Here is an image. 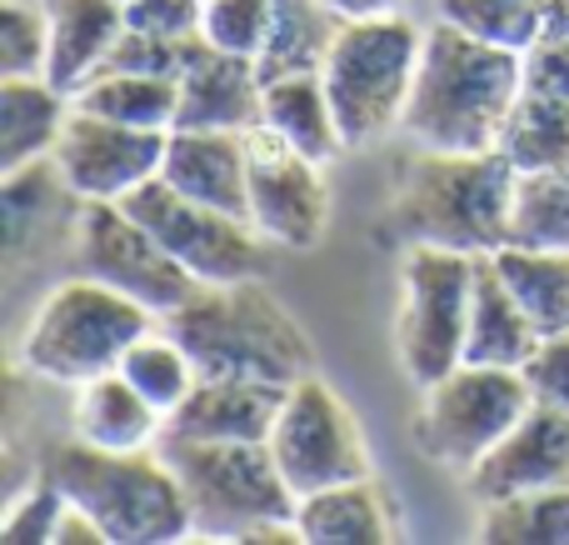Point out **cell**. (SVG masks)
Here are the masks:
<instances>
[{
    "label": "cell",
    "instance_id": "obj_24",
    "mask_svg": "<svg viewBox=\"0 0 569 545\" xmlns=\"http://www.w3.org/2000/svg\"><path fill=\"white\" fill-rule=\"evenodd\" d=\"M260 126L276 130L284 146H295L310 160H335L345 146L340 120H335V106L325 96L320 76H280L266 80V106H260Z\"/></svg>",
    "mask_w": 569,
    "mask_h": 545
},
{
    "label": "cell",
    "instance_id": "obj_7",
    "mask_svg": "<svg viewBox=\"0 0 569 545\" xmlns=\"http://www.w3.org/2000/svg\"><path fill=\"white\" fill-rule=\"evenodd\" d=\"M160 456L180 476V490L196 516V536L246 541L266 521L295 516V490L284 486L266 440H166Z\"/></svg>",
    "mask_w": 569,
    "mask_h": 545
},
{
    "label": "cell",
    "instance_id": "obj_15",
    "mask_svg": "<svg viewBox=\"0 0 569 545\" xmlns=\"http://www.w3.org/2000/svg\"><path fill=\"white\" fill-rule=\"evenodd\" d=\"M266 106V76L260 60L216 50L206 36L190 40L186 66H180V106L170 130H246L260 126Z\"/></svg>",
    "mask_w": 569,
    "mask_h": 545
},
{
    "label": "cell",
    "instance_id": "obj_13",
    "mask_svg": "<svg viewBox=\"0 0 569 545\" xmlns=\"http://www.w3.org/2000/svg\"><path fill=\"white\" fill-rule=\"evenodd\" d=\"M166 140L170 130H140L76 106L50 150V166L76 200H120L150 176H160Z\"/></svg>",
    "mask_w": 569,
    "mask_h": 545
},
{
    "label": "cell",
    "instance_id": "obj_35",
    "mask_svg": "<svg viewBox=\"0 0 569 545\" xmlns=\"http://www.w3.org/2000/svg\"><path fill=\"white\" fill-rule=\"evenodd\" d=\"M60 511H66V490L50 476H40L26 496L10 506V516L0 521V541L6 545H50L60 526Z\"/></svg>",
    "mask_w": 569,
    "mask_h": 545
},
{
    "label": "cell",
    "instance_id": "obj_5",
    "mask_svg": "<svg viewBox=\"0 0 569 545\" xmlns=\"http://www.w3.org/2000/svg\"><path fill=\"white\" fill-rule=\"evenodd\" d=\"M156 310L130 300L126 290L106 286L96 276L60 280L46 300H40L36 320L26 330V360L30 376L56 380V386H86V380L120 370L126 350L156 326Z\"/></svg>",
    "mask_w": 569,
    "mask_h": 545
},
{
    "label": "cell",
    "instance_id": "obj_43",
    "mask_svg": "<svg viewBox=\"0 0 569 545\" xmlns=\"http://www.w3.org/2000/svg\"><path fill=\"white\" fill-rule=\"evenodd\" d=\"M120 6H130V0H120Z\"/></svg>",
    "mask_w": 569,
    "mask_h": 545
},
{
    "label": "cell",
    "instance_id": "obj_20",
    "mask_svg": "<svg viewBox=\"0 0 569 545\" xmlns=\"http://www.w3.org/2000/svg\"><path fill=\"white\" fill-rule=\"evenodd\" d=\"M70 426H76V436L86 446H100V450H150L166 436V416L120 370H106V376L76 386Z\"/></svg>",
    "mask_w": 569,
    "mask_h": 545
},
{
    "label": "cell",
    "instance_id": "obj_34",
    "mask_svg": "<svg viewBox=\"0 0 569 545\" xmlns=\"http://www.w3.org/2000/svg\"><path fill=\"white\" fill-rule=\"evenodd\" d=\"M270 16H276V0H206L200 6V36L216 50L260 60L270 40Z\"/></svg>",
    "mask_w": 569,
    "mask_h": 545
},
{
    "label": "cell",
    "instance_id": "obj_39",
    "mask_svg": "<svg viewBox=\"0 0 569 545\" xmlns=\"http://www.w3.org/2000/svg\"><path fill=\"white\" fill-rule=\"evenodd\" d=\"M200 6L206 0H130L126 26L150 30V36L190 40V36H200Z\"/></svg>",
    "mask_w": 569,
    "mask_h": 545
},
{
    "label": "cell",
    "instance_id": "obj_11",
    "mask_svg": "<svg viewBox=\"0 0 569 545\" xmlns=\"http://www.w3.org/2000/svg\"><path fill=\"white\" fill-rule=\"evenodd\" d=\"M76 270L126 290L156 316H170L200 290V280L130 216L120 200H80L76 216Z\"/></svg>",
    "mask_w": 569,
    "mask_h": 545
},
{
    "label": "cell",
    "instance_id": "obj_10",
    "mask_svg": "<svg viewBox=\"0 0 569 545\" xmlns=\"http://www.w3.org/2000/svg\"><path fill=\"white\" fill-rule=\"evenodd\" d=\"M266 446H270V456H276L284 486L295 490V501L315 496V490H325V486H340V480L375 476L370 446H365V436H360V420L335 396L330 380H320L315 370L284 390L280 420Z\"/></svg>",
    "mask_w": 569,
    "mask_h": 545
},
{
    "label": "cell",
    "instance_id": "obj_42",
    "mask_svg": "<svg viewBox=\"0 0 569 545\" xmlns=\"http://www.w3.org/2000/svg\"><path fill=\"white\" fill-rule=\"evenodd\" d=\"M550 36H569V0H550V16H545Z\"/></svg>",
    "mask_w": 569,
    "mask_h": 545
},
{
    "label": "cell",
    "instance_id": "obj_17",
    "mask_svg": "<svg viewBox=\"0 0 569 545\" xmlns=\"http://www.w3.org/2000/svg\"><path fill=\"white\" fill-rule=\"evenodd\" d=\"M276 380H240V376H200L196 390L170 410L166 440H270L284 406Z\"/></svg>",
    "mask_w": 569,
    "mask_h": 545
},
{
    "label": "cell",
    "instance_id": "obj_19",
    "mask_svg": "<svg viewBox=\"0 0 569 545\" xmlns=\"http://www.w3.org/2000/svg\"><path fill=\"white\" fill-rule=\"evenodd\" d=\"M50 20V86L76 96L116 50L126 30V6L120 0H40Z\"/></svg>",
    "mask_w": 569,
    "mask_h": 545
},
{
    "label": "cell",
    "instance_id": "obj_6",
    "mask_svg": "<svg viewBox=\"0 0 569 545\" xmlns=\"http://www.w3.org/2000/svg\"><path fill=\"white\" fill-rule=\"evenodd\" d=\"M425 30L400 10L345 20L325 56V96L335 106L345 146H370L405 120L420 70Z\"/></svg>",
    "mask_w": 569,
    "mask_h": 545
},
{
    "label": "cell",
    "instance_id": "obj_3",
    "mask_svg": "<svg viewBox=\"0 0 569 545\" xmlns=\"http://www.w3.org/2000/svg\"><path fill=\"white\" fill-rule=\"evenodd\" d=\"M40 476L100 521L110 545H170L196 536V516L170 460L150 450H100L80 436L46 450Z\"/></svg>",
    "mask_w": 569,
    "mask_h": 545
},
{
    "label": "cell",
    "instance_id": "obj_18",
    "mask_svg": "<svg viewBox=\"0 0 569 545\" xmlns=\"http://www.w3.org/2000/svg\"><path fill=\"white\" fill-rule=\"evenodd\" d=\"M246 136L236 130H170L160 180L200 206L246 216L250 210V176H246ZM250 220V216H246Z\"/></svg>",
    "mask_w": 569,
    "mask_h": 545
},
{
    "label": "cell",
    "instance_id": "obj_16",
    "mask_svg": "<svg viewBox=\"0 0 569 545\" xmlns=\"http://www.w3.org/2000/svg\"><path fill=\"white\" fill-rule=\"evenodd\" d=\"M550 486H569V416L535 400L520 416V426L480 466L465 470V490H470L475 506H485V501L550 490Z\"/></svg>",
    "mask_w": 569,
    "mask_h": 545
},
{
    "label": "cell",
    "instance_id": "obj_38",
    "mask_svg": "<svg viewBox=\"0 0 569 545\" xmlns=\"http://www.w3.org/2000/svg\"><path fill=\"white\" fill-rule=\"evenodd\" d=\"M525 90L535 96H555L569 100V36H550L525 46Z\"/></svg>",
    "mask_w": 569,
    "mask_h": 545
},
{
    "label": "cell",
    "instance_id": "obj_9",
    "mask_svg": "<svg viewBox=\"0 0 569 545\" xmlns=\"http://www.w3.org/2000/svg\"><path fill=\"white\" fill-rule=\"evenodd\" d=\"M475 266L480 256L445 246H405L400 256V366L415 386H435L465 360L470 336V300H475Z\"/></svg>",
    "mask_w": 569,
    "mask_h": 545
},
{
    "label": "cell",
    "instance_id": "obj_23",
    "mask_svg": "<svg viewBox=\"0 0 569 545\" xmlns=\"http://www.w3.org/2000/svg\"><path fill=\"white\" fill-rule=\"evenodd\" d=\"M66 90L50 76H10L0 80V170H26L56 150L66 130Z\"/></svg>",
    "mask_w": 569,
    "mask_h": 545
},
{
    "label": "cell",
    "instance_id": "obj_27",
    "mask_svg": "<svg viewBox=\"0 0 569 545\" xmlns=\"http://www.w3.org/2000/svg\"><path fill=\"white\" fill-rule=\"evenodd\" d=\"M490 260L525 306V316L540 326V336L569 330V250L500 246Z\"/></svg>",
    "mask_w": 569,
    "mask_h": 545
},
{
    "label": "cell",
    "instance_id": "obj_1",
    "mask_svg": "<svg viewBox=\"0 0 569 545\" xmlns=\"http://www.w3.org/2000/svg\"><path fill=\"white\" fill-rule=\"evenodd\" d=\"M520 170L495 150L415 146L395 166L380 236L395 246H445L465 256H495L510 240V206Z\"/></svg>",
    "mask_w": 569,
    "mask_h": 545
},
{
    "label": "cell",
    "instance_id": "obj_26",
    "mask_svg": "<svg viewBox=\"0 0 569 545\" xmlns=\"http://www.w3.org/2000/svg\"><path fill=\"white\" fill-rule=\"evenodd\" d=\"M70 100L80 110H96V116L126 120V126H140V130H170L180 106V80L140 76V70H96Z\"/></svg>",
    "mask_w": 569,
    "mask_h": 545
},
{
    "label": "cell",
    "instance_id": "obj_30",
    "mask_svg": "<svg viewBox=\"0 0 569 545\" xmlns=\"http://www.w3.org/2000/svg\"><path fill=\"white\" fill-rule=\"evenodd\" d=\"M500 150L515 170H555L569 166V100L520 90L510 120H505Z\"/></svg>",
    "mask_w": 569,
    "mask_h": 545
},
{
    "label": "cell",
    "instance_id": "obj_33",
    "mask_svg": "<svg viewBox=\"0 0 569 545\" xmlns=\"http://www.w3.org/2000/svg\"><path fill=\"white\" fill-rule=\"evenodd\" d=\"M50 66V20L40 0H0V80L46 76Z\"/></svg>",
    "mask_w": 569,
    "mask_h": 545
},
{
    "label": "cell",
    "instance_id": "obj_41",
    "mask_svg": "<svg viewBox=\"0 0 569 545\" xmlns=\"http://www.w3.org/2000/svg\"><path fill=\"white\" fill-rule=\"evenodd\" d=\"M340 20H360V16H385V10H400V0H325Z\"/></svg>",
    "mask_w": 569,
    "mask_h": 545
},
{
    "label": "cell",
    "instance_id": "obj_32",
    "mask_svg": "<svg viewBox=\"0 0 569 545\" xmlns=\"http://www.w3.org/2000/svg\"><path fill=\"white\" fill-rule=\"evenodd\" d=\"M435 16L455 20V26L475 30V36H485V40L525 50L530 40L545 36L550 0H435Z\"/></svg>",
    "mask_w": 569,
    "mask_h": 545
},
{
    "label": "cell",
    "instance_id": "obj_36",
    "mask_svg": "<svg viewBox=\"0 0 569 545\" xmlns=\"http://www.w3.org/2000/svg\"><path fill=\"white\" fill-rule=\"evenodd\" d=\"M196 40V36H190ZM190 40H170V36H150V30H136L126 26L116 40V50L106 56L100 70H140V76H176L180 80V66H186V50Z\"/></svg>",
    "mask_w": 569,
    "mask_h": 545
},
{
    "label": "cell",
    "instance_id": "obj_2",
    "mask_svg": "<svg viewBox=\"0 0 569 545\" xmlns=\"http://www.w3.org/2000/svg\"><path fill=\"white\" fill-rule=\"evenodd\" d=\"M525 90V50L440 20L425 30L400 130L435 150H495Z\"/></svg>",
    "mask_w": 569,
    "mask_h": 545
},
{
    "label": "cell",
    "instance_id": "obj_37",
    "mask_svg": "<svg viewBox=\"0 0 569 545\" xmlns=\"http://www.w3.org/2000/svg\"><path fill=\"white\" fill-rule=\"evenodd\" d=\"M525 380H530V396L540 406H555L569 416V330L540 336L535 356L525 360Z\"/></svg>",
    "mask_w": 569,
    "mask_h": 545
},
{
    "label": "cell",
    "instance_id": "obj_40",
    "mask_svg": "<svg viewBox=\"0 0 569 545\" xmlns=\"http://www.w3.org/2000/svg\"><path fill=\"white\" fill-rule=\"evenodd\" d=\"M50 545H110V536L100 531V521L90 516V511H80L76 501H66L60 526H56V541H50Z\"/></svg>",
    "mask_w": 569,
    "mask_h": 545
},
{
    "label": "cell",
    "instance_id": "obj_22",
    "mask_svg": "<svg viewBox=\"0 0 569 545\" xmlns=\"http://www.w3.org/2000/svg\"><path fill=\"white\" fill-rule=\"evenodd\" d=\"M540 346V326L525 316L515 290L495 270L490 256L475 266V300H470V336H465V360L475 366H510L525 370V360Z\"/></svg>",
    "mask_w": 569,
    "mask_h": 545
},
{
    "label": "cell",
    "instance_id": "obj_12",
    "mask_svg": "<svg viewBox=\"0 0 569 545\" xmlns=\"http://www.w3.org/2000/svg\"><path fill=\"white\" fill-rule=\"evenodd\" d=\"M120 206H126L200 286H230V280L256 276L260 246H256V226H250L246 216L200 206V200L180 196L176 186H166L160 176H150L146 186L120 196Z\"/></svg>",
    "mask_w": 569,
    "mask_h": 545
},
{
    "label": "cell",
    "instance_id": "obj_29",
    "mask_svg": "<svg viewBox=\"0 0 569 545\" xmlns=\"http://www.w3.org/2000/svg\"><path fill=\"white\" fill-rule=\"evenodd\" d=\"M530 250H569V166L520 170L510 206V240Z\"/></svg>",
    "mask_w": 569,
    "mask_h": 545
},
{
    "label": "cell",
    "instance_id": "obj_31",
    "mask_svg": "<svg viewBox=\"0 0 569 545\" xmlns=\"http://www.w3.org/2000/svg\"><path fill=\"white\" fill-rule=\"evenodd\" d=\"M120 376L130 380V386L140 390V396L150 400V406L160 410V416L170 420V410L180 406V400L196 390V380H200V370H196V360H190V350L180 346L176 336H170L166 326H150L146 336L136 340V346L126 350V360H120Z\"/></svg>",
    "mask_w": 569,
    "mask_h": 545
},
{
    "label": "cell",
    "instance_id": "obj_8",
    "mask_svg": "<svg viewBox=\"0 0 569 545\" xmlns=\"http://www.w3.org/2000/svg\"><path fill=\"white\" fill-rule=\"evenodd\" d=\"M535 406L525 370L475 366L460 360L450 376L425 386L420 416H415V446L425 460L445 470H475Z\"/></svg>",
    "mask_w": 569,
    "mask_h": 545
},
{
    "label": "cell",
    "instance_id": "obj_28",
    "mask_svg": "<svg viewBox=\"0 0 569 545\" xmlns=\"http://www.w3.org/2000/svg\"><path fill=\"white\" fill-rule=\"evenodd\" d=\"M475 536L485 545H569V486L485 501Z\"/></svg>",
    "mask_w": 569,
    "mask_h": 545
},
{
    "label": "cell",
    "instance_id": "obj_4",
    "mask_svg": "<svg viewBox=\"0 0 569 545\" xmlns=\"http://www.w3.org/2000/svg\"><path fill=\"white\" fill-rule=\"evenodd\" d=\"M160 326L190 350L200 376L276 380V386L310 376V340L290 310L266 286H256V276L200 286L186 306L160 316Z\"/></svg>",
    "mask_w": 569,
    "mask_h": 545
},
{
    "label": "cell",
    "instance_id": "obj_21",
    "mask_svg": "<svg viewBox=\"0 0 569 545\" xmlns=\"http://www.w3.org/2000/svg\"><path fill=\"white\" fill-rule=\"evenodd\" d=\"M295 521H300L305 545H385L395 541V511L385 501L380 480H340L315 496L295 501Z\"/></svg>",
    "mask_w": 569,
    "mask_h": 545
},
{
    "label": "cell",
    "instance_id": "obj_25",
    "mask_svg": "<svg viewBox=\"0 0 569 545\" xmlns=\"http://www.w3.org/2000/svg\"><path fill=\"white\" fill-rule=\"evenodd\" d=\"M345 20L335 16L325 0H276L270 16V40L260 50V76H320L325 56H330L335 36Z\"/></svg>",
    "mask_w": 569,
    "mask_h": 545
},
{
    "label": "cell",
    "instance_id": "obj_14",
    "mask_svg": "<svg viewBox=\"0 0 569 545\" xmlns=\"http://www.w3.org/2000/svg\"><path fill=\"white\" fill-rule=\"evenodd\" d=\"M246 176H250V226L256 236L284 250H310L330 226V190L320 160L284 146L276 130H246Z\"/></svg>",
    "mask_w": 569,
    "mask_h": 545
}]
</instances>
